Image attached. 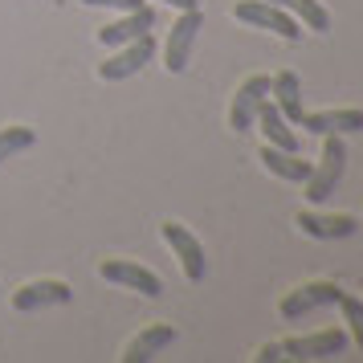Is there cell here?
<instances>
[{"label":"cell","instance_id":"obj_1","mask_svg":"<svg viewBox=\"0 0 363 363\" xmlns=\"http://www.w3.org/2000/svg\"><path fill=\"white\" fill-rule=\"evenodd\" d=\"M343 172H347L343 135H323V155H318V164H311V176H306V200H311V204H323V200L339 188Z\"/></svg>","mask_w":363,"mask_h":363},{"label":"cell","instance_id":"obj_2","mask_svg":"<svg viewBox=\"0 0 363 363\" xmlns=\"http://www.w3.org/2000/svg\"><path fill=\"white\" fill-rule=\"evenodd\" d=\"M200 29H204V9H184L180 17L172 21L167 41H164V69L167 74H184V69H188Z\"/></svg>","mask_w":363,"mask_h":363},{"label":"cell","instance_id":"obj_3","mask_svg":"<svg viewBox=\"0 0 363 363\" xmlns=\"http://www.w3.org/2000/svg\"><path fill=\"white\" fill-rule=\"evenodd\" d=\"M160 237H164V245L172 249V257L180 262L184 278L188 281H204L208 262H204V245L196 241V233H188L180 220H164V225H160Z\"/></svg>","mask_w":363,"mask_h":363},{"label":"cell","instance_id":"obj_4","mask_svg":"<svg viewBox=\"0 0 363 363\" xmlns=\"http://www.w3.org/2000/svg\"><path fill=\"white\" fill-rule=\"evenodd\" d=\"M233 17L253 25V29H269V33H278L281 41H298L302 29H298V21L278 9V4H269V0H237V9H233Z\"/></svg>","mask_w":363,"mask_h":363},{"label":"cell","instance_id":"obj_5","mask_svg":"<svg viewBox=\"0 0 363 363\" xmlns=\"http://www.w3.org/2000/svg\"><path fill=\"white\" fill-rule=\"evenodd\" d=\"M339 286L335 281H302L298 290H290V294L281 298L278 314L286 318V323H298V318H306V314L323 311V306H335L339 302Z\"/></svg>","mask_w":363,"mask_h":363},{"label":"cell","instance_id":"obj_6","mask_svg":"<svg viewBox=\"0 0 363 363\" xmlns=\"http://www.w3.org/2000/svg\"><path fill=\"white\" fill-rule=\"evenodd\" d=\"M269 74H253V78H245V82L237 86V94H233V106H229V127L237 135L253 131V118H257V111H262V102L269 99Z\"/></svg>","mask_w":363,"mask_h":363},{"label":"cell","instance_id":"obj_7","mask_svg":"<svg viewBox=\"0 0 363 363\" xmlns=\"http://www.w3.org/2000/svg\"><path fill=\"white\" fill-rule=\"evenodd\" d=\"M99 278L102 281H115V286H127V290H139L143 298H160V294H164L160 274H151L147 265L127 262V257H106V262L99 265Z\"/></svg>","mask_w":363,"mask_h":363},{"label":"cell","instance_id":"obj_8","mask_svg":"<svg viewBox=\"0 0 363 363\" xmlns=\"http://www.w3.org/2000/svg\"><path fill=\"white\" fill-rule=\"evenodd\" d=\"M151 53H155V41H151V33L135 37V41H127V45H118V53H111L106 62L99 66V78L102 82H123V78H135L139 69L151 62Z\"/></svg>","mask_w":363,"mask_h":363},{"label":"cell","instance_id":"obj_9","mask_svg":"<svg viewBox=\"0 0 363 363\" xmlns=\"http://www.w3.org/2000/svg\"><path fill=\"white\" fill-rule=\"evenodd\" d=\"M343 347H347V330L327 327L314 330V335L281 339V355H290V359H335V355H343Z\"/></svg>","mask_w":363,"mask_h":363},{"label":"cell","instance_id":"obj_10","mask_svg":"<svg viewBox=\"0 0 363 363\" xmlns=\"http://www.w3.org/2000/svg\"><path fill=\"white\" fill-rule=\"evenodd\" d=\"M69 298H74V290H69L66 281L41 278V281H29V286H21L17 294H13V311L33 314V311H45V306H66Z\"/></svg>","mask_w":363,"mask_h":363},{"label":"cell","instance_id":"obj_11","mask_svg":"<svg viewBox=\"0 0 363 363\" xmlns=\"http://www.w3.org/2000/svg\"><path fill=\"white\" fill-rule=\"evenodd\" d=\"M151 25H155L151 4H139V9H131V13H123L118 21L102 25V29H99V45H106V50H118V45H127V41H135V37L151 33Z\"/></svg>","mask_w":363,"mask_h":363},{"label":"cell","instance_id":"obj_12","mask_svg":"<svg viewBox=\"0 0 363 363\" xmlns=\"http://www.w3.org/2000/svg\"><path fill=\"white\" fill-rule=\"evenodd\" d=\"M298 127L306 135H351L363 131V111L355 106H343V111H314V115H302Z\"/></svg>","mask_w":363,"mask_h":363},{"label":"cell","instance_id":"obj_13","mask_svg":"<svg viewBox=\"0 0 363 363\" xmlns=\"http://www.w3.org/2000/svg\"><path fill=\"white\" fill-rule=\"evenodd\" d=\"M176 343V327L172 323H151L147 330H139L131 343H127V351H123V363H147L155 359L164 347Z\"/></svg>","mask_w":363,"mask_h":363},{"label":"cell","instance_id":"obj_14","mask_svg":"<svg viewBox=\"0 0 363 363\" xmlns=\"http://www.w3.org/2000/svg\"><path fill=\"white\" fill-rule=\"evenodd\" d=\"M269 102L281 111L286 123H298V118L306 115V111H302V78H298L294 69H278V74H274V82H269Z\"/></svg>","mask_w":363,"mask_h":363},{"label":"cell","instance_id":"obj_15","mask_svg":"<svg viewBox=\"0 0 363 363\" xmlns=\"http://www.w3.org/2000/svg\"><path fill=\"white\" fill-rule=\"evenodd\" d=\"M253 127L262 131L265 143H274V147H281V151H298L294 123H286V118H281V111H278L269 99L262 102V111H257V118H253Z\"/></svg>","mask_w":363,"mask_h":363},{"label":"cell","instance_id":"obj_16","mask_svg":"<svg viewBox=\"0 0 363 363\" xmlns=\"http://www.w3.org/2000/svg\"><path fill=\"white\" fill-rule=\"evenodd\" d=\"M257 160H262V167L269 176H278V180H286V184H306V176H311V164H306L298 151H281V147H274V143H265Z\"/></svg>","mask_w":363,"mask_h":363},{"label":"cell","instance_id":"obj_17","mask_svg":"<svg viewBox=\"0 0 363 363\" xmlns=\"http://www.w3.org/2000/svg\"><path fill=\"white\" fill-rule=\"evenodd\" d=\"M294 225L306 237H314V241H335V237H351V233L359 229L355 225V216L347 213H335V216H318V213H298Z\"/></svg>","mask_w":363,"mask_h":363},{"label":"cell","instance_id":"obj_18","mask_svg":"<svg viewBox=\"0 0 363 363\" xmlns=\"http://www.w3.org/2000/svg\"><path fill=\"white\" fill-rule=\"evenodd\" d=\"M269 4H278V9H286L294 21H302L306 29H314V33H330V13L318 4V0H269Z\"/></svg>","mask_w":363,"mask_h":363},{"label":"cell","instance_id":"obj_19","mask_svg":"<svg viewBox=\"0 0 363 363\" xmlns=\"http://www.w3.org/2000/svg\"><path fill=\"white\" fill-rule=\"evenodd\" d=\"M33 143H37L33 127H0V164L21 155V151H29Z\"/></svg>","mask_w":363,"mask_h":363},{"label":"cell","instance_id":"obj_20","mask_svg":"<svg viewBox=\"0 0 363 363\" xmlns=\"http://www.w3.org/2000/svg\"><path fill=\"white\" fill-rule=\"evenodd\" d=\"M339 311H343V323H347V335L355 339V347L363 351V298H355V294H339V302H335Z\"/></svg>","mask_w":363,"mask_h":363},{"label":"cell","instance_id":"obj_21","mask_svg":"<svg viewBox=\"0 0 363 363\" xmlns=\"http://www.w3.org/2000/svg\"><path fill=\"white\" fill-rule=\"evenodd\" d=\"M86 9H115V13H131V9H139L143 0H82Z\"/></svg>","mask_w":363,"mask_h":363},{"label":"cell","instance_id":"obj_22","mask_svg":"<svg viewBox=\"0 0 363 363\" xmlns=\"http://www.w3.org/2000/svg\"><path fill=\"white\" fill-rule=\"evenodd\" d=\"M253 359H262V363L281 359V343H262V347H257V355H253Z\"/></svg>","mask_w":363,"mask_h":363},{"label":"cell","instance_id":"obj_23","mask_svg":"<svg viewBox=\"0 0 363 363\" xmlns=\"http://www.w3.org/2000/svg\"><path fill=\"white\" fill-rule=\"evenodd\" d=\"M160 4H172V9H200V0H160Z\"/></svg>","mask_w":363,"mask_h":363}]
</instances>
